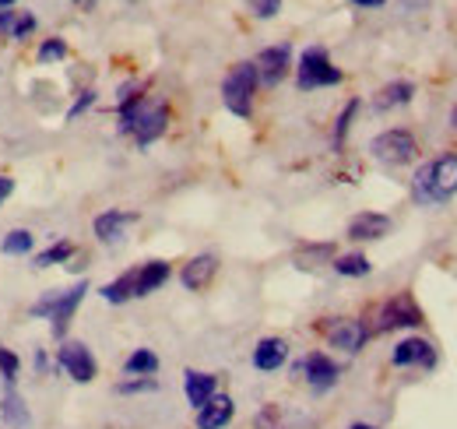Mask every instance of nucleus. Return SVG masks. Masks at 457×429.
Returning a JSON list of instances; mask_svg holds the SVG:
<instances>
[{
  "label": "nucleus",
  "instance_id": "nucleus-1",
  "mask_svg": "<svg viewBox=\"0 0 457 429\" xmlns=\"http://www.w3.org/2000/svg\"><path fill=\"white\" fill-rule=\"evenodd\" d=\"M116 120H120V134H130L137 148H148L170 130V103L141 92L116 103Z\"/></svg>",
  "mask_w": 457,
  "mask_h": 429
},
{
  "label": "nucleus",
  "instance_id": "nucleus-2",
  "mask_svg": "<svg viewBox=\"0 0 457 429\" xmlns=\"http://www.w3.org/2000/svg\"><path fill=\"white\" fill-rule=\"evenodd\" d=\"M457 198V152H444L411 172V201L419 208H440Z\"/></svg>",
  "mask_w": 457,
  "mask_h": 429
},
{
  "label": "nucleus",
  "instance_id": "nucleus-3",
  "mask_svg": "<svg viewBox=\"0 0 457 429\" xmlns=\"http://www.w3.org/2000/svg\"><path fill=\"white\" fill-rule=\"evenodd\" d=\"M85 296H88V282L81 278V282H74L71 289H50V292H43V296L29 307V314L50 321L54 338L63 341V338H67V327H71L74 314H78V307L85 303Z\"/></svg>",
  "mask_w": 457,
  "mask_h": 429
},
{
  "label": "nucleus",
  "instance_id": "nucleus-4",
  "mask_svg": "<svg viewBox=\"0 0 457 429\" xmlns=\"http://www.w3.org/2000/svg\"><path fill=\"white\" fill-rule=\"evenodd\" d=\"M257 88H261V78H257L253 60L232 63V71L222 78V106H226L232 116H239V120H250V116H253Z\"/></svg>",
  "mask_w": 457,
  "mask_h": 429
},
{
  "label": "nucleus",
  "instance_id": "nucleus-5",
  "mask_svg": "<svg viewBox=\"0 0 457 429\" xmlns=\"http://www.w3.org/2000/svg\"><path fill=\"white\" fill-rule=\"evenodd\" d=\"M422 324H426V314L415 303V296L411 292H398V296L384 299L373 310V317L366 321V327H370V334H387V331H419Z\"/></svg>",
  "mask_w": 457,
  "mask_h": 429
},
{
  "label": "nucleus",
  "instance_id": "nucleus-6",
  "mask_svg": "<svg viewBox=\"0 0 457 429\" xmlns=\"http://www.w3.org/2000/svg\"><path fill=\"white\" fill-rule=\"evenodd\" d=\"M342 67H335L331 54L324 46H306L295 60V88L299 92H317V88H335L342 85Z\"/></svg>",
  "mask_w": 457,
  "mask_h": 429
},
{
  "label": "nucleus",
  "instance_id": "nucleus-7",
  "mask_svg": "<svg viewBox=\"0 0 457 429\" xmlns=\"http://www.w3.org/2000/svg\"><path fill=\"white\" fill-rule=\"evenodd\" d=\"M370 156H373V162H380L387 169H401V165H411L419 159V141H415L411 130L391 127V130H380L370 141Z\"/></svg>",
  "mask_w": 457,
  "mask_h": 429
},
{
  "label": "nucleus",
  "instance_id": "nucleus-8",
  "mask_svg": "<svg viewBox=\"0 0 457 429\" xmlns=\"http://www.w3.org/2000/svg\"><path fill=\"white\" fill-rule=\"evenodd\" d=\"M292 380H303L313 394H328V391L338 387L342 366H338L328 352H306L303 359L292 363Z\"/></svg>",
  "mask_w": 457,
  "mask_h": 429
},
{
  "label": "nucleus",
  "instance_id": "nucleus-9",
  "mask_svg": "<svg viewBox=\"0 0 457 429\" xmlns=\"http://www.w3.org/2000/svg\"><path fill=\"white\" fill-rule=\"evenodd\" d=\"M440 363V349L422 338V334H408L401 338L398 345L391 349V366L395 370H422V374H433Z\"/></svg>",
  "mask_w": 457,
  "mask_h": 429
},
{
  "label": "nucleus",
  "instance_id": "nucleus-10",
  "mask_svg": "<svg viewBox=\"0 0 457 429\" xmlns=\"http://www.w3.org/2000/svg\"><path fill=\"white\" fill-rule=\"evenodd\" d=\"M320 331H324L328 345L345 352V356H359L366 349V341L373 338L362 317H331V321L320 324Z\"/></svg>",
  "mask_w": 457,
  "mask_h": 429
},
{
  "label": "nucleus",
  "instance_id": "nucleus-11",
  "mask_svg": "<svg viewBox=\"0 0 457 429\" xmlns=\"http://www.w3.org/2000/svg\"><path fill=\"white\" fill-rule=\"evenodd\" d=\"M57 370L71 376L74 383H92L99 374V363L85 341H63L57 349Z\"/></svg>",
  "mask_w": 457,
  "mask_h": 429
},
{
  "label": "nucleus",
  "instance_id": "nucleus-12",
  "mask_svg": "<svg viewBox=\"0 0 457 429\" xmlns=\"http://www.w3.org/2000/svg\"><path fill=\"white\" fill-rule=\"evenodd\" d=\"M253 67H257L261 88H278L288 74H292V46H288V43L264 46L261 54L253 56Z\"/></svg>",
  "mask_w": 457,
  "mask_h": 429
},
{
  "label": "nucleus",
  "instance_id": "nucleus-13",
  "mask_svg": "<svg viewBox=\"0 0 457 429\" xmlns=\"http://www.w3.org/2000/svg\"><path fill=\"white\" fill-rule=\"evenodd\" d=\"M391 214L384 212H359L348 218V225H345V236L352 240V243H377V240H384L387 232H391Z\"/></svg>",
  "mask_w": 457,
  "mask_h": 429
},
{
  "label": "nucleus",
  "instance_id": "nucleus-14",
  "mask_svg": "<svg viewBox=\"0 0 457 429\" xmlns=\"http://www.w3.org/2000/svg\"><path fill=\"white\" fill-rule=\"evenodd\" d=\"M250 363H253V370H257V374H278V370L288 363V341L286 338H278V334L261 338V341L253 345Z\"/></svg>",
  "mask_w": 457,
  "mask_h": 429
},
{
  "label": "nucleus",
  "instance_id": "nucleus-15",
  "mask_svg": "<svg viewBox=\"0 0 457 429\" xmlns=\"http://www.w3.org/2000/svg\"><path fill=\"white\" fill-rule=\"evenodd\" d=\"M141 214L137 212H123V208H110V212L96 214V222H92V229H96V236H99V243H106V247H116L123 236H127V229L137 222Z\"/></svg>",
  "mask_w": 457,
  "mask_h": 429
},
{
  "label": "nucleus",
  "instance_id": "nucleus-16",
  "mask_svg": "<svg viewBox=\"0 0 457 429\" xmlns=\"http://www.w3.org/2000/svg\"><path fill=\"white\" fill-rule=\"evenodd\" d=\"M215 274H219V257H215V254H197V257H190V261L183 265L179 285H183L187 292H201V289L212 285Z\"/></svg>",
  "mask_w": 457,
  "mask_h": 429
},
{
  "label": "nucleus",
  "instance_id": "nucleus-17",
  "mask_svg": "<svg viewBox=\"0 0 457 429\" xmlns=\"http://www.w3.org/2000/svg\"><path fill=\"white\" fill-rule=\"evenodd\" d=\"M183 394H187V405L197 412L201 405H208L219 394V376L208 374V370H187L183 374Z\"/></svg>",
  "mask_w": 457,
  "mask_h": 429
},
{
  "label": "nucleus",
  "instance_id": "nucleus-18",
  "mask_svg": "<svg viewBox=\"0 0 457 429\" xmlns=\"http://www.w3.org/2000/svg\"><path fill=\"white\" fill-rule=\"evenodd\" d=\"M236 419V401L228 394H215L208 405H201L194 412V426L197 429H226Z\"/></svg>",
  "mask_w": 457,
  "mask_h": 429
},
{
  "label": "nucleus",
  "instance_id": "nucleus-19",
  "mask_svg": "<svg viewBox=\"0 0 457 429\" xmlns=\"http://www.w3.org/2000/svg\"><path fill=\"white\" fill-rule=\"evenodd\" d=\"M172 278L170 261H145L134 268V299H145L152 292H159L166 282Z\"/></svg>",
  "mask_w": 457,
  "mask_h": 429
},
{
  "label": "nucleus",
  "instance_id": "nucleus-20",
  "mask_svg": "<svg viewBox=\"0 0 457 429\" xmlns=\"http://www.w3.org/2000/svg\"><path fill=\"white\" fill-rule=\"evenodd\" d=\"M0 36L4 39H14V43L32 39L36 36V14L32 11H18V7L0 11Z\"/></svg>",
  "mask_w": 457,
  "mask_h": 429
},
{
  "label": "nucleus",
  "instance_id": "nucleus-21",
  "mask_svg": "<svg viewBox=\"0 0 457 429\" xmlns=\"http://www.w3.org/2000/svg\"><path fill=\"white\" fill-rule=\"evenodd\" d=\"M411 99H415V85H411V81H404V78H398V81H387L384 88H377V96H373V109H377V113H391V109L408 106Z\"/></svg>",
  "mask_w": 457,
  "mask_h": 429
},
{
  "label": "nucleus",
  "instance_id": "nucleus-22",
  "mask_svg": "<svg viewBox=\"0 0 457 429\" xmlns=\"http://www.w3.org/2000/svg\"><path fill=\"white\" fill-rule=\"evenodd\" d=\"M338 257V250H335V243H303L295 254H292V261H295V268L303 271H313V268H324V265H331Z\"/></svg>",
  "mask_w": 457,
  "mask_h": 429
},
{
  "label": "nucleus",
  "instance_id": "nucleus-23",
  "mask_svg": "<svg viewBox=\"0 0 457 429\" xmlns=\"http://www.w3.org/2000/svg\"><path fill=\"white\" fill-rule=\"evenodd\" d=\"M295 423H303V416L288 412L286 405H264L253 416V429H295Z\"/></svg>",
  "mask_w": 457,
  "mask_h": 429
},
{
  "label": "nucleus",
  "instance_id": "nucleus-24",
  "mask_svg": "<svg viewBox=\"0 0 457 429\" xmlns=\"http://www.w3.org/2000/svg\"><path fill=\"white\" fill-rule=\"evenodd\" d=\"M0 416L7 419V426L11 429H29V423H32V412H29L25 398H21L14 387L4 394V401H0Z\"/></svg>",
  "mask_w": 457,
  "mask_h": 429
},
{
  "label": "nucleus",
  "instance_id": "nucleus-25",
  "mask_svg": "<svg viewBox=\"0 0 457 429\" xmlns=\"http://www.w3.org/2000/svg\"><path fill=\"white\" fill-rule=\"evenodd\" d=\"M99 296H103L110 307H123V303H130V299H134V268L123 271V274H116L113 282H106V285L99 289Z\"/></svg>",
  "mask_w": 457,
  "mask_h": 429
},
{
  "label": "nucleus",
  "instance_id": "nucleus-26",
  "mask_svg": "<svg viewBox=\"0 0 457 429\" xmlns=\"http://www.w3.org/2000/svg\"><path fill=\"white\" fill-rule=\"evenodd\" d=\"M331 268H335V274H342V278H366V274H373V265H370V257H366L362 250L338 254V257L331 261Z\"/></svg>",
  "mask_w": 457,
  "mask_h": 429
},
{
  "label": "nucleus",
  "instance_id": "nucleus-27",
  "mask_svg": "<svg viewBox=\"0 0 457 429\" xmlns=\"http://www.w3.org/2000/svg\"><path fill=\"white\" fill-rule=\"evenodd\" d=\"M159 356L152 349H134L127 359H123V376H155L159 374Z\"/></svg>",
  "mask_w": 457,
  "mask_h": 429
},
{
  "label": "nucleus",
  "instance_id": "nucleus-28",
  "mask_svg": "<svg viewBox=\"0 0 457 429\" xmlns=\"http://www.w3.org/2000/svg\"><path fill=\"white\" fill-rule=\"evenodd\" d=\"M359 109H362V99H348L338 113V120H335V134H331V145H335V152H342L345 141H348V130H352V120L359 116Z\"/></svg>",
  "mask_w": 457,
  "mask_h": 429
},
{
  "label": "nucleus",
  "instance_id": "nucleus-29",
  "mask_svg": "<svg viewBox=\"0 0 457 429\" xmlns=\"http://www.w3.org/2000/svg\"><path fill=\"white\" fill-rule=\"evenodd\" d=\"M74 250H78V247H74L71 240H57V243H50L43 254H36V257H32V265H36V268H54V265H67V261L74 257Z\"/></svg>",
  "mask_w": 457,
  "mask_h": 429
},
{
  "label": "nucleus",
  "instance_id": "nucleus-30",
  "mask_svg": "<svg viewBox=\"0 0 457 429\" xmlns=\"http://www.w3.org/2000/svg\"><path fill=\"white\" fill-rule=\"evenodd\" d=\"M32 247H36V236H32L29 229H11V232L0 240V254H7V257L32 254Z\"/></svg>",
  "mask_w": 457,
  "mask_h": 429
},
{
  "label": "nucleus",
  "instance_id": "nucleus-31",
  "mask_svg": "<svg viewBox=\"0 0 457 429\" xmlns=\"http://www.w3.org/2000/svg\"><path fill=\"white\" fill-rule=\"evenodd\" d=\"M116 394H152V391H159V380L155 376H127V380H120L113 387Z\"/></svg>",
  "mask_w": 457,
  "mask_h": 429
},
{
  "label": "nucleus",
  "instance_id": "nucleus-32",
  "mask_svg": "<svg viewBox=\"0 0 457 429\" xmlns=\"http://www.w3.org/2000/svg\"><path fill=\"white\" fill-rule=\"evenodd\" d=\"M18 374H21V359H18V352H11V349L0 345V380H4L7 387H14Z\"/></svg>",
  "mask_w": 457,
  "mask_h": 429
},
{
  "label": "nucleus",
  "instance_id": "nucleus-33",
  "mask_svg": "<svg viewBox=\"0 0 457 429\" xmlns=\"http://www.w3.org/2000/svg\"><path fill=\"white\" fill-rule=\"evenodd\" d=\"M246 11L257 18V21H271L282 14V0H246Z\"/></svg>",
  "mask_w": 457,
  "mask_h": 429
},
{
  "label": "nucleus",
  "instance_id": "nucleus-34",
  "mask_svg": "<svg viewBox=\"0 0 457 429\" xmlns=\"http://www.w3.org/2000/svg\"><path fill=\"white\" fill-rule=\"evenodd\" d=\"M63 56H67V43L60 36H50V39L39 43V63H57Z\"/></svg>",
  "mask_w": 457,
  "mask_h": 429
},
{
  "label": "nucleus",
  "instance_id": "nucleus-35",
  "mask_svg": "<svg viewBox=\"0 0 457 429\" xmlns=\"http://www.w3.org/2000/svg\"><path fill=\"white\" fill-rule=\"evenodd\" d=\"M96 99H99V96H96L92 88H85V92H78V99H74V103H71V109H67V120H78L81 113H88V109L96 106Z\"/></svg>",
  "mask_w": 457,
  "mask_h": 429
},
{
  "label": "nucleus",
  "instance_id": "nucleus-36",
  "mask_svg": "<svg viewBox=\"0 0 457 429\" xmlns=\"http://www.w3.org/2000/svg\"><path fill=\"white\" fill-rule=\"evenodd\" d=\"M145 92V81H127L116 88V99H130V96H141Z\"/></svg>",
  "mask_w": 457,
  "mask_h": 429
},
{
  "label": "nucleus",
  "instance_id": "nucleus-37",
  "mask_svg": "<svg viewBox=\"0 0 457 429\" xmlns=\"http://www.w3.org/2000/svg\"><path fill=\"white\" fill-rule=\"evenodd\" d=\"M433 0H398V7L404 11V14H415V11H426Z\"/></svg>",
  "mask_w": 457,
  "mask_h": 429
},
{
  "label": "nucleus",
  "instance_id": "nucleus-38",
  "mask_svg": "<svg viewBox=\"0 0 457 429\" xmlns=\"http://www.w3.org/2000/svg\"><path fill=\"white\" fill-rule=\"evenodd\" d=\"M50 370H54V359H50V356L39 349V352H36V374L43 376V374H50Z\"/></svg>",
  "mask_w": 457,
  "mask_h": 429
},
{
  "label": "nucleus",
  "instance_id": "nucleus-39",
  "mask_svg": "<svg viewBox=\"0 0 457 429\" xmlns=\"http://www.w3.org/2000/svg\"><path fill=\"white\" fill-rule=\"evenodd\" d=\"M11 194H14V180H11V176H4V172H0V205H4V201H7V198H11Z\"/></svg>",
  "mask_w": 457,
  "mask_h": 429
},
{
  "label": "nucleus",
  "instance_id": "nucleus-40",
  "mask_svg": "<svg viewBox=\"0 0 457 429\" xmlns=\"http://www.w3.org/2000/svg\"><path fill=\"white\" fill-rule=\"evenodd\" d=\"M352 7H362V11H380L387 0H348Z\"/></svg>",
  "mask_w": 457,
  "mask_h": 429
},
{
  "label": "nucleus",
  "instance_id": "nucleus-41",
  "mask_svg": "<svg viewBox=\"0 0 457 429\" xmlns=\"http://www.w3.org/2000/svg\"><path fill=\"white\" fill-rule=\"evenodd\" d=\"M348 429H377V426H373V423H352Z\"/></svg>",
  "mask_w": 457,
  "mask_h": 429
},
{
  "label": "nucleus",
  "instance_id": "nucleus-42",
  "mask_svg": "<svg viewBox=\"0 0 457 429\" xmlns=\"http://www.w3.org/2000/svg\"><path fill=\"white\" fill-rule=\"evenodd\" d=\"M18 0H0V11H7V7H14Z\"/></svg>",
  "mask_w": 457,
  "mask_h": 429
},
{
  "label": "nucleus",
  "instance_id": "nucleus-43",
  "mask_svg": "<svg viewBox=\"0 0 457 429\" xmlns=\"http://www.w3.org/2000/svg\"><path fill=\"white\" fill-rule=\"evenodd\" d=\"M71 4H85V7H92V0H71Z\"/></svg>",
  "mask_w": 457,
  "mask_h": 429
},
{
  "label": "nucleus",
  "instance_id": "nucleus-44",
  "mask_svg": "<svg viewBox=\"0 0 457 429\" xmlns=\"http://www.w3.org/2000/svg\"><path fill=\"white\" fill-rule=\"evenodd\" d=\"M451 120H454V123H451V127H457V109H454V113H451Z\"/></svg>",
  "mask_w": 457,
  "mask_h": 429
}]
</instances>
